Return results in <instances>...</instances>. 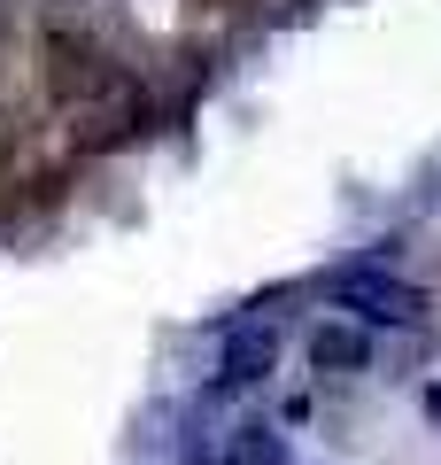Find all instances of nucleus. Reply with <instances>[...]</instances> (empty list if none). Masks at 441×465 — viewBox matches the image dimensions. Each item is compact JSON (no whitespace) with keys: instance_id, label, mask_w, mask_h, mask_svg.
Instances as JSON below:
<instances>
[{"instance_id":"f257e3e1","label":"nucleus","mask_w":441,"mask_h":465,"mask_svg":"<svg viewBox=\"0 0 441 465\" xmlns=\"http://www.w3.org/2000/svg\"><path fill=\"white\" fill-rule=\"evenodd\" d=\"M333 295H341L348 311H364L372 326H395V318H410V311H418V287L387 280V272H372V264H357V272H333Z\"/></svg>"},{"instance_id":"f03ea898","label":"nucleus","mask_w":441,"mask_h":465,"mask_svg":"<svg viewBox=\"0 0 441 465\" xmlns=\"http://www.w3.org/2000/svg\"><path fill=\"white\" fill-rule=\"evenodd\" d=\"M271 357H279V333H271V326H240V333L225 341V381H263Z\"/></svg>"},{"instance_id":"7ed1b4c3","label":"nucleus","mask_w":441,"mask_h":465,"mask_svg":"<svg viewBox=\"0 0 441 465\" xmlns=\"http://www.w3.org/2000/svg\"><path fill=\"white\" fill-rule=\"evenodd\" d=\"M240 465H287V442L271 427H240Z\"/></svg>"},{"instance_id":"20e7f679","label":"nucleus","mask_w":441,"mask_h":465,"mask_svg":"<svg viewBox=\"0 0 441 465\" xmlns=\"http://www.w3.org/2000/svg\"><path fill=\"white\" fill-rule=\"evenodd\" d=\"M310 357H318L326 372H341V365H364V341H357V333H318Z\"/></svg>"}]
</instances>
